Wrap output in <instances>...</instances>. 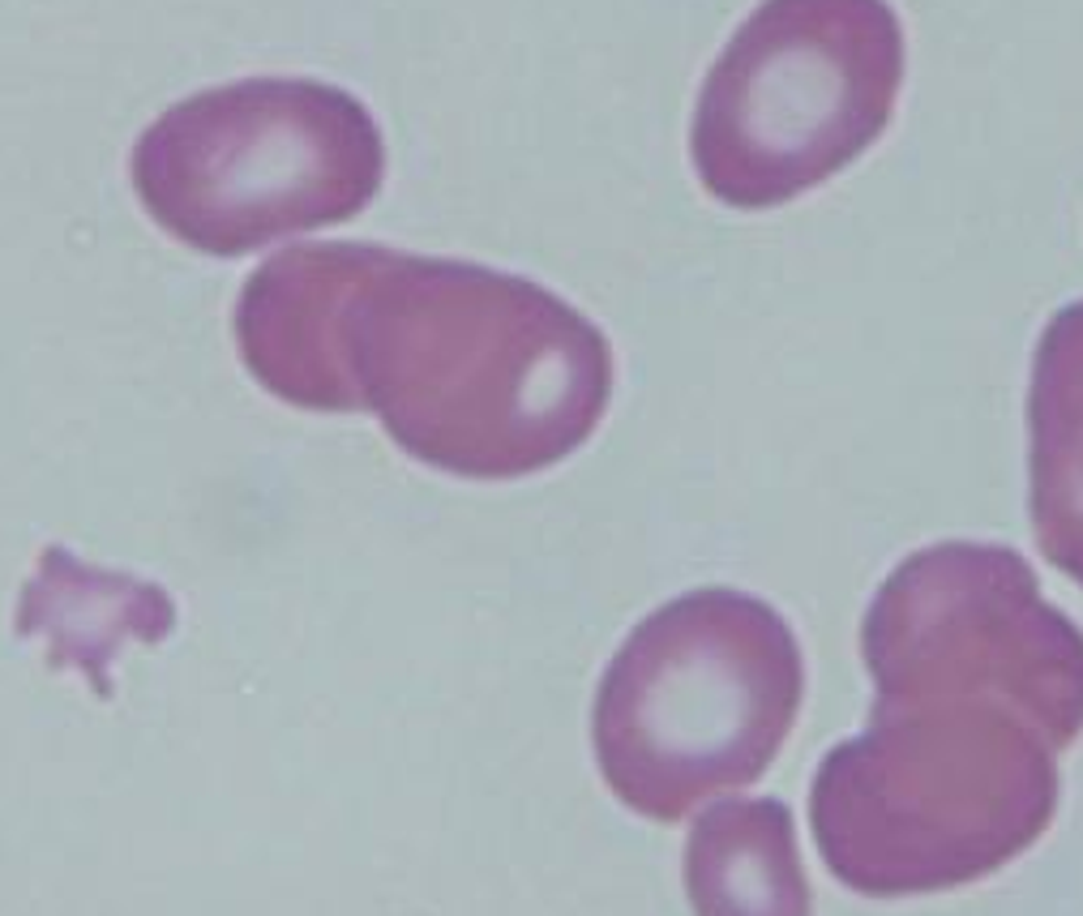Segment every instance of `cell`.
<instances>
[{"mask_svg":"<svg viewBox=\"0 0 1083 916\" xmlns=\"http://www.w3.org/2000/svg\"><path fill=\"white\" fill-rule=\"evenodd\" d=\"M176 600L150 579L98 570L48 544L18 600V638H39L56 673L77 668L98 698H112V668L129 643H164Z\"/></svg>","mask_w":1083,"mask_h":916,"instance_id":"obj_6","label":"cell"},{"mask_svg":"<svg viewBox=\"0 0 1083 916\" xmlns=\"http://www.w3.org/2000/svg\"><path fill=\"white\" fill-rule=\"evenodd\" d=\"M805 694L792 625L758 595L686 591L625 634L595 689V758L608 788L652 819L754 784Z\"/></svg>","mask_w":1083,"mask_h":916,"instance_id":"obj_2","label":"cell"},{"mask_svg":"<svg viewBox=\"0 0 1083 916\" xmlns=\"http://www.w3.org/2000/svg\"><path fill=\"white\" fill-rule=\"evenodd\" d=\"M146 215L206 258H240L368 210L386 180L377 116L317 77H240L171 103L129 155Z\"/></svg>","mask_w":1083,"mask_h":916,"instance_id":"obj_3","label":"cell"},{"mask_svg":"<svg viewBox=\"0 0 1083 916\" xmlns=\"http://www.w3.org/2000/svg\"><path fill=\"white\" fill-rule=\"evenodd\" d=\"M865 659L883 702L985 698L1050 741L1083 728V634L998 544H934L869 604Z\"/></svg>","mask_w":1083,"mask_h":916,"instance_id":"obj_5","label":"cell"},{"mask_svg":"<svg viewBox=\"0 0 1083 916\" xmlns=\"http://www.w3.org/2000/svg\"><path fill=\"white\" fill-rule=\"evenodd\" d=\"M236 347L300 412H368L425 467L523 480L600 428L617 364L544 283L368 240L292 244L236 300Z\"/></svg>","mask_w":1083,"mask_h":916,"instance_id":"obj_1","label":"cell"},{"mask_svg":"<svg viewBox=\"0 0 1083 916\" xmlns=\"http://www.w3.org/2000/svg\"><path fill=\"white\" fill-rule=\"evenodd\" d=\"M1028 480L1041 553L1083 587V300L1053 313L1032 352Z\"/></svg>","mask_w":1083,"mask_h":916,"instance_id":"obj_7","label":"cell"},{"mask_svg":"<svg viewBox=\"0 0 1083 916\" xmlns=\"http://www.w3.org/2000/svg\"><path fill=\"white\" fill-rule=\"evenodd\" d=\"M904 69L891 0H758L694 103L698 185L741 215L814 194L886 133Z\"/></svg>","mask_w":1083,"mask_h":916,"instance_id":"obj_4","label":"cell"}]
</instances>
